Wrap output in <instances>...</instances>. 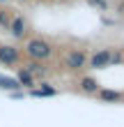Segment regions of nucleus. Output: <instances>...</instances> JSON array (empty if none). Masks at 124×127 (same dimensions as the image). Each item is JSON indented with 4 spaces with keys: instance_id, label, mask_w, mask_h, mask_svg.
<instances>
[{
    "instance_id": "1",
    "label": "nucleus",
    "mask_w": 124,
    "mask_h": 127,
    "mask_svg": "<svg viewBox=\"0 0 124 127\" xmlns=\"http://www.w3.org/2000/svg\"><path fill=\"white\" fill-rule=\"evenodd\" d=\"M23 53L28 60H39V63H46L53 58L55 49L53 44L48 39H44V37H28L25 44H23Z\"/></svg>"
},
{
    "instance_id": "2",
    "label": "nucleus",
    "mask_w": 124,
    "mask_h": 127,
    "mask_svg": "<svg viewBox=\"0 0 124 127\" xmlns=\"http://www.w3.org/2000/svg\"><path fill=\"white\" fill-rule=\"evenodd\" d=\"M64 69L74 72V74L87 69V51L85 49H71V51H67V56H64Z\"/></svg>"
},
{
    "instance_id": "3",
    "label": "nucleus",
    "mask_w": 124,
    "mask_h": 127,
    "mask_svg": "<svg viewBox=\"0 0 124 127\" xmlns=\"http://www.w3.org/2000/svg\"><path fill=\"white\" fill-rule=\"evenodd\" d=\"M110 53H113L110 46L97 49L94 53H90L87 56V69H106V67H110Z\"/></svg>"
},
{
    "instance_id": "4",
    "label": "nucleus",
    "mask_w": 124,
    "mask_h": 127,
    "mask_svg": "<svg viewBox=\"0 0 124 127\" xmlns=\"http://www.w3.org/2000/svg\"><path fill=\"white\" fill-rule=\"evenodd\" d=\"M9 35L14 37V39H18V42H23L28 39V32H30V26H28V19L23 16V14H14L12 21H9Z\"/></svg>"
},
{
    "instance_id": "5",
    "label": "nucleus",
    "mask_w": 124,
    "mask_h": 127,
    "mask_svg": "<svg viewBox=\"0 0 124 127\" xmlns=\"http://www.w3.org/2000/svg\"><path fill=\"white\" fill-rule=\"evenodd\" d=\"M21 63V49L14 44H0V65L14 67Z\"/></svg>"
},
{
    "instance_id": "6",
    "label": "nucleus",
    "mask_w": 124,
    "mask_h": 127,
    "mask_svg": "<svg viewBox=\"0 0 124 127\" xmlns=\"http://www.w3.org/2000/svg\"><path fill=\"white\" fill-rule=\"evenodd\" d=\"M76 86H78V90H81L83 95H87V97L97 95L99 88H101L99 81L94 79V76H87V74H85V76H78V83H76Z\"/></svg>"
},
{
    "instance_id": "7",
    "label": "nucleus",
    "mask_w": 124,
    "mask_h": 127,
    "mask_svg": "<svg viewBox=\"0 0 124 127\" xmlns=\"http://www.w3.org/2000/svg\"><path fill=\"white\" fill-rule=\"evenodd\" d=\"M21 67H23L28 74H32L35 79H46V76H48V67H46V63H39V60H28V63H23Z\"/></svg>"
},
{
    "instance_id": "8",
    "label": "nucleus",
    "mask_w": 124,
    "mask_h": 127,
    "mask_svg": "<svg viewBox=\"0 0 124 127\" xmlns=\"http://www.w3.org/2000/svg\"><path fill=\"white\" fill-rule=\"evenodd\" d=\"M14 79H16V83L21 86V90H32V88L37 86V79H35L32 74H28L23 67L16 69V76H14Z\"/></svg>"
},
{
    "instance_id": "9",
    "label": "nucleus",
    "mask_w": 124,
    "mask_h": 127,
    "mask_svg": "<svg viewBox=\"0 0 124 127\" xmlns=\"http://www.w3.org/2000/svg\"><path fill=\"white\" fill-rule=\"evenodd\" d=\"M94 97H99L101 102H110V104H117V102L124 99V95L120 90H113V88H99V93Z\"/></svg>"
},
{
    "instance_id": "10",
    "label": "nucleus",
    "mask_w": 124,
    "mask_h": 127,
    "mask_svg": "<svg viewBox=\"0 0 124 127\" xmlns=\"http://www.w3.org/2000/svg\"><path fill=\"white\" fill-rule=\"evenodd\" d=\"M28 95L30 97H55L57 88H53L51 83H46V81H41V86H35L32 90H28Z\"/></svg>"
},
{
    "instance_id": "11",
    "label": "nucleus",
    "mask_w": 124,
    "mask_h": 127,
    "mask_svg": "<svg viewBox=\"0 0 124 127\" xmlns=\"http://www.w3.org/2000/svg\"><path fill=\"white\" fill-rule=\"evenodd\" d=\"M0 90L16 93V90H21V86L16 83V79H14V76H5V74H0Z\"/></svg>"
},
{
    "instance_id": "12",
    "label": "nucleus",
    "mask_w": 124,
    "mask_h": 127,
    "mask_svg": "<svg viewBox=\"0 0 124 127\" xmlns=\"http://www.w3.org/2000/svg\"><path fill=\"white\" fill-rule=\"evenodd\" d=\"M124 63V51L122 49H113V53H110V67H117Z\"/></svg>"
},
{
    "instance_id": "13",
    "label": "nucleus",
    "mask_w": 124,
    "mask_h": 127,
    "mask_svg": "<svg viewBox=\"0 0 124 127\" xmlns=\"http://www.w3.org/2000/svg\"><path fill=\"white\" fill-rule=\"evenodd\" d=\"M9 21H12V14L5 12V9H0V28H2V30L9 28Z\"/></svg>"
},
{
    "instance_id": "14",
    "label": "nucleus",
    "mask_w": 124,
    "mask_h": 127,
    "mask_svg": "<svg viewBox=\"0 0 124 127\" xmlns=\"http://www.w3.org/2000/svg\"><path fill=\"white\" fill-rule=\"evenodd\" d=\"M92 2H94V5H99L101 9H108V2H106V0H92Z\"/></svg>"
},
{
    "instance_id": "15",
    "label": "nucleus",
    "mask_w": 124,
    "mask_h": 127,
    "mask_svg": "<svg viewBox=\"0 0 124 127\" xmlns=\"http://www.w3.org/2000/svg\"><path fill=\"white\" fill-rule=\"evenodd\" d=\"M0 2H7V0H0Z\"/></svg>"
},
{
    "instance_id": "16",
    "label": "nucleus",
    "mask_w": 124,
    "mask_h": 127,
    "mask_svg": "<svg viewBox=\"0 0 124 127\" xmlns=\"http://www.w3.org/2000/svg\"><path fill=\"white\" fill-rule=\"evenodd\" d=\"M21 2H28V0H21Z\"/></svg>"
}]
</instances>
